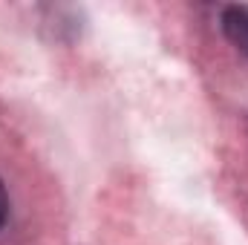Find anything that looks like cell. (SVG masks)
Returning <instances> with one entry per match:
<instances>
[{
    "mask_svg": "<svg viewBox=\"0 0 248 245\" xmlns=\"http://www.w3.org/2000/svg\"><path fill=\"white\" fill-rule=\"evenodd\" d=\"M222 32L243 55H248V6H228L222 12Z\"/></svg>",
    "mask_w": 248,
    "mask_h": 245,
    "instance_id": "obj_1",
    "label": "cell"
},
{
    "mask_svg": "<svg viewBox=\"0 0 248 245\" xmlns=\"http://www.w3.org/2000/svg\"><path fill=\"white\" fill-rule=\"evenodd\" d=\"M6 219V190H3V182H0V225Z\"/></svg>",
    "mask_w": 248,
    "mask_h": 245,
    "instance_id": "obj_2",
    "label": "cell"
}]
</instances>
